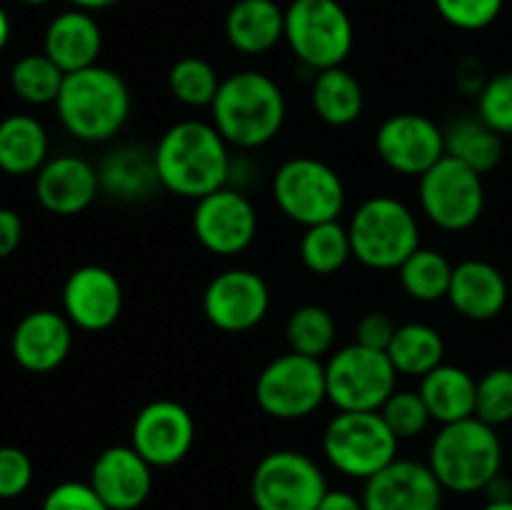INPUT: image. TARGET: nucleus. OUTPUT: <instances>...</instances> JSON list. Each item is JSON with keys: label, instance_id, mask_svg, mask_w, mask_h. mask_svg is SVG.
<instances>
[{"label": "nucleus", "instance_id": "nucleus-1", "mask_svg": "<svg viewBox=\"0 0 512 510\" xmlns=\"http://www.w3.org/2000/svg\"><path fill=\"white\" fill-rule=\"evenodd\" d=\"M160 188L188 200H200L230 185V145L213 123L180 120L160 135L153 150Z\"/></svg>", "mask_w": 512, "mask_h": 510}, {"label": "nucleus", "instance_id": "nucleus-2", "mask_svg": "<svg viewBox=\"0 0 512 510\" xmlns=\"http://www.w3.org/2000/svg\"><path fill=\"white\" fill-rule=\"evenodd\" d=\"M210 123L225 143L240 150H255L278 138L288 118L283 88L260 70H240L220 80L210 105Z\"/></svg>", "mask_w": 512, "mask_h": 510}, {"label": "nucleus", "instance_id": "nucleus-3", "mask_svg": "<svg viewBox=\"0 0 512 510\" xmlns=\"http://www.w3.org/2000/svg\"><path fill=\"white\" fill-rule=\"evenodd\" d=\"M133 98L123 75L105 65L68 73L55 100L63 128L83 143H108L125 128Z\"/></svg>", "mask_w": 512, "mask_h": 510}, {"label": "nucleus", "instance_id": "nucleus-4", "mask_svg": "<svg viewBox=\"0 0 512 510\" xmlns=\"http://www.w3.org/2000/svg\"><path fill=\"white\" fill-rule=\"evenodd\" d=\"M428 465L443 490L458 495L483 493L503 473V443L493 425L480 418L440 425L428 450Z\"/></svg>", "mask_w": 512, "mask_h": 510}, {"label": "nucleus", "instance_id": "nucleus-5", "mask_svg": "<svg viewBox=\"0 0 512 510\" xmlns=\"http://www.w3.org/2000/svg\"><path fill=\"white\" fill-rule=\"evenodd\" d=\"M348 233L353 258L373 270H398L420 248L418 218L393 195H373L360 203Z\"/></svg>", "mask_w": 512, "mask_h": 510}, {"label": "nucleus", "instance_id": "nucleus-6", "mask_svg": "<svg viewBox=\"0 0 512 510\" xmlns=\"http://www.w3.org/2000/svg\"><path fill=\"white\" fill-rule=\"evenodd\" d=\"M285 43L313 73L338 68L353 50V20L338 0H293L285 8Z\"/></svg>", "mask_w": 512, "mask_h": 510}, {"label": "nucleus", "instance_id": "nucleus-7", "mask_svg": "<svg viewBox=\"0 0 512 510\" xmlns=\"http://www.w3.org/2000/svg\"><path fill=\"white\" fill-rule=\"evenodd\" d=\"M345 198L348 195L338 170L310 155L285 160L273 175L275 205L285 218L303 228L338 220Z\"/></svg>", "mask_w": 512, "mask_h": 510}, {"label": "nucleus", "instance_id": "nucleus-8", "mask_svg": "<svg viewBox=\"0 0 512 510\" xmlns=\"http://www.w3.org/2000/svg\"><path fill=\"white\" fill-rule=\"evenodd\" d=\"M400 440L375 413L338 410L323 430V455L340 475L368 480L398 458Z\"/></svg>", "mask_w": 512, "mask_h": 510}, {"label": "nucleus", "instance_id": "nucleus-9", "mask_svg": "<svg viewBox=\"0 0 512 510\" xmlns=\"http://www.w3.org/2000/svg\"><path fill=\"white\" fill-rule=\"evenodd\" d=\"M328 403L348 413H375L398 390V370L385 350L350 343L325 363Z\"/></svg>", "mask_w": 512, "mask_h": 510}, {"label": "nucleus", "instance_id": "nucleus-10", "mask_svg": "<svg viewBox=\"0 0 512 510\" xmlns=\"http://www.w3.org/2000/svg\"><path fill=\"white\" fill-rule=\"evenodd\" d=\"M418 180L420 208L435 228L445 230V233H463L483 218V175L475 173L460 160L443 155Z\"/></svg>", "mask_w": 512, "mask_h": 510}, {"label": "nucleus", "instance_id": "nucleus-11", "mask_svg": "<svg viewBox=\"0 0 512 510\" xmlns=\"http://www.w3.org/2000/svg\"><path fill=\"white\" fill-rule=\"evenodd\" d=\"M325 400V363L293 350L270 360L255 380V403L275 420H303Z\"/></svg>", "mask_w": 512, "mask_h": 510}, {"label": "nucleus", "instance_id": "nucleus-12", "mask_svg": "<svg viewBox=\"0 0 512 510\" xmlns=\"http://www.w3.org/2000/svg\"><path fill=\"white\" fill-rule=\"evenodd\" d=\"M328 493L323 468L300 450H273L258 460L250 478L255 510H318Z\"/></svg>", "mask_w": 512, "mask_h": 510}, {"label": "nucleus", "instance_id": "nucleus-13", "mask_svg": "<svg viewBox=\"0 0 512 510\" xmlns=\"http://www.w3.org/2000/svg\"><path fill=\"white\" fill-rule=\"evenodd\" d=\"M193 233L208 253L238 255L258 235V210L243 190L225 185L195 200Z\"/></svg>", "mask_w": 512, "mask_h": 510}, {"label": "nucleus", "instance_id": "nucleus-14", "mask_svg": "<svg viewBox=\"0 0 512 510\" xmlns=\"http://www.w3.org/2000/svg\"><path fill=\"white\" fill-rule=\"evenodd\" d=\"M270 310V288L255 270L230 268L215 275L203 293V313L223 333H248Z\"/></svg>", "mask_w": 512, "mask_h": 510}, {"label": "nucleus", "instance_id": "nucleus-15", "mask_svg": "<svg viewBox=\"0 0 512 510\" xmlns=\"http://www.w3.org/2000/svg\"><path fill=\"white\" fill-rule=\"evenodd\" d=\"M375 150L393 173L420 178L445 155V130L428 115H390L375 133Z\"/></svg>", "mask_w": 512, "mask_h": 510}, {"label": "nucleus", "instance_id": "nucleus-16", "mask_svg": "<svg viewBox=\"0 0 512 510\" xmlns=\"http://www.w3.org/2000/svg\"><path fill=\"white\" fill-rule=\"evenodd\" d=\"M130 445L153 468H173L195 445V420L178 400H153L138 410L130 428Z\"/></svg>", "mask_w": 512, "mask_h": 510}, {"label": "nucleus", "instance_id": "nucleus-17", "mask_svg": "<svg viewBox=\"0 0 512 510\" xmlns=\"http://www.w3.org/2000/svg\"><path fill=\"white\" fill-rule=\"evenodd\" d=\"M63 313L73 328L100 333L118 323L123 313V285L103 265H80L63 285Z\"/></svg>", "mask_w": 512, "mask_h": 510}, {"label": "nucleus", "instance_id": "nucleus-18", "mask_svg": "<svg viewBox=\"0 0 512 510\" xmlns=\"http://www.w3.org/2000/svg\"><path fill=\"white\" fill-rule=\"evenodd\" d=\"M443 485L428 463L395 458L380 473L365 480V510H440Z\"/></svg>", "mask_w": 512, "mask_h": 510}, {"label": "nucleus", "instance_id": "nucleus-19", "mask_svg": "<svg viewBox=\"0 0 512 510\" xmlns=\"http://www.w3.org/2000/svg\"><path fill=\"white\" fill-rule=\"evenodd\" d=\"M88 483L110 510H138L153 490V465L133 445H110L95 458Z\"/></svg>", "mask_w": 512, "mask_h": 510}, {"label": "nucleus", "instance_id": "nucleus-20", "mask_svg": "<svg viewBox=\"0 0 512 510\" xmlns=\"http://www.w3.org/2000/svg\"><path fill=\"white\" fill-rule=\"evenodd\" d=\"M73 350V323L58 310H33L15 325L10 338L13 360L28 373H50Z\"/></svg>", "mask_w": 512, "mask_h": 510}, {"label": "nucleus", "instance_id": "nucleus-21", "mask_svg": "<svg viewBox=\"0 0 512 510\" xmlns=\"http://www.w3.org/2000/svg\"><path fill=\"white\" fill-rule=\"evenodd\" d=\"M100 195L98 170L78 155H58L35 173V198L53 215H78Z\"/></svg>", "mask_w": 512, "mask_h": 510}, {"label": "nucleus", "instance_id": "nucleus-22", "mask_svg": "<svg viewBox=\"0 0 512 510\" xmlns=\"http://www.w3.org/2000/svg\"><path fill=\"white\" fill-rule=\"evenodd\" d=\"M448 300L458 315L485 323L503 313L508 303V280L488 260H463L453 268Z\"/></svg>", "mask_w": 512, "mask_h": 510}, {"label": "nucleus", "instance_id": "nucleus-23", "mask_svg": "<svg viewBox=\"0 0 512 510\" xmlns=\"http://www.w3.org/2000/svg\"><path fill=\"white\" fill-rule=\"evenodd\" d=\"M100 50H103V30L88 10H65L55 15L45 28L43 53L65 75L98 65Z\"/></svg>", "mask_w": 512, "mask_h": 510}, {"label": "nucleus", "instance_id": "nucleus-24", "mask_svg": "<svg viewBox=\"0 0 512 510\" xmlns=\"http://www.w3.org/2000/svg\"><path fill=\"white\" fill-rule=\"evenodd\" d=\"M100 193L123 203L148 200L160 188L153 150L143 145H120L110 150L98 168Z\"/></svg>", "mask_w": 512, "mask_h": 510}, {"label": "nucleus", "instance_id": "nucleus-25", "mask_svg": "<svg viewBox=\"0 0 512 510\" xmlns=\"http://www.w3.org/2000/svg\"><path fill=\"white\" fill-rule=\"evenodd\" d=\"M225 38L238 53H270L285 40V10L275 0H235L225 15Z\"/></svg>", "mask_w": 512, "mask_h": 510}, {"label": "nucleus", "instance_id": "nucleus-26", "mask_svg": "<svg viewBox=\"0 0 512 510\" xmlns=\"http://www.w3.org/2000/svg\"><path fill=\"white\" fill-rule=\"evenodd\" d=\"M418 393L423 395L430 410V418L440 425L458 423L473 418L475 398H478V380L458 365H438L420 378Z\"/></svg>", "mask_w": 512, "mask_h": 510}, {"label": "nucleus", "instance_id": "nucleus-27", "mask_svg": "<svg viewBox=\"0 0 512 510\" xmlns=\"http://www.w3.org/2000/svg\"><path fill=\"white\" fill-rule=\"evenodd\" d=\"M48 130L38 118L13 113L0 120V170L13 178L33 175L48 163Z\"/></svg>", "mask_w": 512, "mask_h": 510}, {"label": "nucleus", "instance_id": "nucleus-28", "mask_svg": "<svg viewBox=\"0 0 512 510\" xmlns=\"http://www.w3.org/2000/svg\"><path fill=\"white\" fill-rule=\"evenodd\" d=\"M310 103L315 115L325 125L345 128L353 125L363 115L365 95L360 80L348 68H328L315 73L313 88H310Z\"/></svg>", "mask_w": 512, "mask_h": 510}, {"label": "nucleus", "instance_id": "nucleus-29", "mask_svg": "<svg viewBox=\"0 0 512 510\" xmlns=\"http://www.w3.org/2000/svg\"><path fill=\"white\" fill-rule=\"evenodd\" d=\"M385 353H388L398 375L423 378L430 370L445 363V340L433 325L405 323L398 325Z\"/></svg>", "mask_w": 512, "mask_h": 510}, {"label": "nucleus", "instance_id": "nucleus-30", "mask_svg": "<svg viewBox=\"0 0 512 510\" xmlns=\"http://www.w3.org/2000/svg\"><path fill=\"white\" fill-rule=\"evenodd\" d=\"M445 155L485 175L503 160V135L480 118H458L445 128Z\"/></svg>", "mask_w": 512, "mask_h": 510}, {"label": "nucleus", "instance_id": "nucleus-31", "mask_svg": "<svg viewBox=\"0 0 512 510\" xmlns=\"http://www.w3.org/2000/svg\"><path fill=\"white\" fill-rule=\"evenodd\" d=\"M453 268L455 265L450 263L440 250L423 248V245H420V248L398 268L400 285H403L405 293L413 300H418V303L448 300Z\"/></svg>", "mask_w": 512, "mask_h": 510}, {"label": "nucleus", "instance_id": "nucleus-32", "mask_svg": "<svg viewBox=\"0 0 512 510\" xmlns=\"http://www.w3.org/2000/svg\"><path fill=\"white\" fill-rule=\"evenodd\" d=\"M350 258H353V243H350L348 225L340 220H328L305 228L300 238V260L310 273L333 275L343 270Z\"/></svg>", "mask_w": 512, "mask_h": 510}, {"label": "nucleus", "instance_id": "nucleus-33", "mask_svg": "<svg viewBox=\"0 0 512 510\" xmlns=\"http://www.w3.org/2000/svg\"><path fill=\"white\" fill-rule=\"evenodd\" d=\"M65 73L45 53H30L10 68V88L28 105H55Z\"/></svg>", "mask_w": 512, "mask_h": 510}, {"label": "nucleus", "instance_id": "nucleus-34", "mask_svg": "<svg viewBox=\"0 0 512 510\" xmlns=\"http://www.w3.org/2000/svg\"><path fill=\"white\" fill-rule=\"evenodd\" d=\"M285 335H288V345L293 353L320 360L333 350L338 325H335L333 313L325 310L323 305H300L290 313Z\"/></svg>", "mask_w": 512, "mask_h": 510}, {"label": "nucleus", "instance_id": "nucleus-35", "mask_svg": "<svg viewBox=\"0 0 512 510\" xmlns=\"http://www.w3.org/2000/svg\"><path fill=\"white\" fill-rule=\"evenodd\" d=\"M168 88L170 95L188 108H210L218 95L220 78L205 58L185 55L170 68Z\"/></svg>", "mask_w": 512, "mask_h": 510}, {"label": "nucleus", "instance_id": "nucleus-36", "mask_svg": "<svg viewBox=\"0 0 512 510\" xmlns=\"http://www.w3.org/2000/svg\"><path fill=\"white\" fill-rule=\"evenodd\" d=\"M378 413L383 415V420L398 440L418 438L433 423L428 405L418 390H395Z\"/></svg>", "mask_w": 512, "mask_h": 510}, {"label": "nucleus", "instance_id": "nucleus-37", "mask_svg": "<svg viewBox=\"0 0 512 510\" xmlns=\"http://www.w3.org/2000/svg\"><path fill=\"white\" fill-rule=\"evenodd\" d=\"M475 418L493 428L512 423V368H493L478 380Z\"/></svg>", "mask_w": 512, "mask_h": 510}, {"label": "nucleus", "instance_id": "nucleus-38", "mask_svg": "<svg viewBox=\"0 0 512 510\" xmlns=\"http://www.w3.org/2000/svg\"><path fill=\"white\" fill-rule=\"evenodd\" d=\"M478 118L498 135H512V73L488 78L478 93Z\"/></svg>", "mask_w": 512, "mask_h": 510}, {"label": "nucleus", "instance_id": "nucleus-39", "mask_svg": "<svg viewBox=\"0 0 512 510\" xmlns=\"http://www.w3.org/2000/svg\"><path fill=\"white\" fill-rule=\"evenodd\" d=\"M440 18L458 30H483L498 20L505 0H433Z\"/></svg>", "mask_w": 512, "mask_h": 510}, {"label": "nucleus", "instance_id": "nucleus-40", "mask_svg": "<svg viewBox=\"0 0 512 510\" xmlns=\"http://www.w3.org/2000/svg\"><path fill=\"white\" fill-rule=\"evenodd\" d=\"M33 483V460L15 445H0V500H15Z\"/></svg>", "mask_w": 512, "mask_h": 510}, {"label": "nucleus", "instance_id": "nucleus-41", "mask_svg": "<svg viewBox=\"0 0 512 510\" xmlns=\"http://www.w3.org/2000/svg\"><path fill=\"white\" fill-rule=\"evenodd\" d=\"M40 510H110L90 483L65 480L48 490Z\"/></svg>", "mask_w": 512, "mask_h": 510}, {"label": "nucleus", "instance_id": "nucleus-42", "mask_svg": "<svg viewBox=\"0 0 512 510\" xmlns=\"http://www.w3.org/2000/svg\"><path fill=\"white\" fill-rule=\"evenodd\" d=\"M395 330H398V325L390 320L388 313H383V310H373V313H365L363 318L358 320V328H355V343L373 350H388Z\"/></svg>", "mask_w": 512, "mask_h": 510}, {"label": "nucleus", "instance_id": "nucleus-43", "mask_svg": "<svg viewBox=\"0 0 512 510\" xmlns=\"http://www.w3.org/2000/svg\"><path fill=\"white\" fill-rule=\"evenodd\" d=\"M23 240V220L15 210L0 208V258H8Z\"/></svg>", "mask_w": 512, "mask_h": 510}, {"label": "nucleus", "instance_id": "nucleus-44", "mask_svg": "<svg viewBox=\"0 0 512 510\" xmlns=\"http://www.w3.org/2000/svg\"><path fill=\"white\" fill-rule=\"evenodd\" d=\"M318 510H365V505L363 498H358V495L350 493V490L328 488V493L320 500Z\"/></svg>", "mask_w": 512, "mask_h": 510}, {"label": "nucleus", "instance_id": "nucleus-45", "mask_svg": "<svg viewBox=\"0 0 512 510\" xmlns=\"http://www.w3.org/2000/svg\"><path fill=\"white\" fill-rule=\"evenodd\" d=\"M485 498L488 500H510L512 498V480L508 475L498 473L488 485H485Z\"/></svg>", "mask_w": 512, "mask_h": 510}, {"label": "nucleus", "instance_id": "nucleus-46", "mask_svg": "<svg viewBox=\"0 0 512 510\" xmlns=\"http://www.w3.org/2000/svg\"><path fill=\"white\" fill-rule=\"evenodd\" d=\"M73 8L78 10H88V13H95V10H105V8H113L118 0H70Z\"/></svg>", "mask_w": 512, "mask_h": 510}, {"label": "nucleus", "instance_id": "nucleus-47", "mask_svg": "<svg viewBox=\"0 0 512 510\" xmlns=\"http://www.w3.org/2000/svg\"><path fill=\"white\" fill-rule=\"evenodd\" d=\"M8 40H10V18H8V13H5L3 5H0V53L5 50Z\"/></svg>", "mask_w": 512, "mask_h": 510}, {"label": "nucleus", "instance_id": "nucleus-48", "mask_svg": "<svg viewBox=\"0 0 512 510\" xmlns=\"http://www.w3.org/2000/svg\"><path fill=\"white\" fill-rule=\"evenodd\" d=\"M483 510H512V498L510 500H488L483 505Z\"/></svg>", "mask_w": 512, "mask_h": 510}, {"label": "nucleus", "instance_id": "nucleus-49", "mask_svg": "<svg viewBox=\"0 0 512 510\" xmlns=\"http://www.w3.org/2000/svg\"><path fill=\"white\" fill-rule=\"evenodd\" d=\"M20 3L35 5V8H38V5H48V3H53V0H20Z\"/></svg>", "mask_w": 512, "mask_h": 510}, {"label": "nucleus", "instance_id": "nucleus-50", "mask_svg": "<svg viewBox=\"0 0 512 510\" xmlns=\"http://www.w3.org/2000/svg\"><path fill=\"white\" fill-rule=\"evenodd\" d=\"M0 510H13V508H0Z\"/></svg>", "mask_w": 512, "mask_h": 510}]
</instances>
